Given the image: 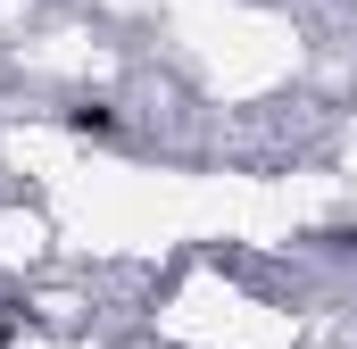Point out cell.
<instances>
[{
	"instance_id": "6da1fadb",
	"label": "cell",
	"mask_w": 357,
	"mask_h": 349,
	"mask_svg": "<svg viewBox=\"0 0 357 349\" xmlns=\"http://www.w3.org/2000/svg\"><path fill=\"white\" fill-rule=\"evenodd\" d=\"M59 125H67V133H84V142H116V133H125L108 100H67V108H59Z\"/></svg>"
},
{
	"instance_id": "7a4b0ae2",
	"label": "cell",
	"mask_w": 357,
	"mask_h": 349,
	"mask_svg": "<svg viewBox=\"0 0 357 349\" xmlns=\"http://www.w3.org/2000/svg\"><path fill=\"white\" fill-rule=\"evenodd\" d=\"M316 242H324L333 258H349V250H357V225H333V233H316Z\"/></svg>"
},
{
	"instance_id": "3957f363",
	"label": "cell",
	"mask_w": 357,
	"mask_h": 349,
	"mask_svg": "<svg viewBox=\"0 0 357 349\" xmlns=\"http://www.w3.org/2000/svg\"><path fill=\"white\" fill-rule=\"evenodd\" d=\"M17 325H25V308H8V291H0V349L17 341Z\"/></svg>"
}]
</instances>
